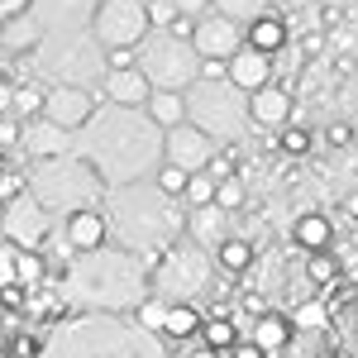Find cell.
I'll return each mask as SVG.
<instances>
[{
    "instance_id": "6da1fadb",
    "label": "cell",
    "mask_w": 358,
    "mask_h": 358,
    "mask_svg": "<svg viewBox=\"0 0 358 358\" xmlns=\"http://www.w3.org/2000/svg\"><path fill=\"white\" fill-rule=\"evenodd\" d=\"M72 153L96 167L106 187L143 182L163 163V124L143 106H101L82 129H72Z\"/></svg>"
},
{
    "instance_id": "7a4b0ae2",
    "label": "cell",
    "mask_w": 358,
    "mask_h": 358,
    "mask_svg": "<svg viewBox=\"0 0 358 358\" xmlns=\"http://www.w3.org/2000/svg\"><path fill=\"white\" fill-rule=\"evenodd\" d=\"M57 296L72 310H134L148 296V263L120 244H96L67 258V273L57 282Z\"/></svg>"
},
{
    "instance_id": "3957f363",
    "label": "cell",
    "mask_w": 358,
    "mask_h": 358,
    "mask_svg": "<svg viewBox=\"0 0 358 358\" xmlns=\"http://www.w3.org/2000/svg\"><path fill=\"white\" fill-rule=\"evenodd\" d=\"M101 215H106V229H110V244L138 253L143 263L158 258L172 239L187 234L182 201L158 192L148 177H143V182H124V187H106Z\"/></svg>"
},
{
    "instance_id": "277c9868",
    "label": "cell",
    "mask_w": 358,
    "mask_h": 358,
    "mask_svg": "<svg viewBox=\"0 0 358 358\" xmlns=\"http://www.w3.org/2000/svg\"><path fill=\"white\" fill-rule=\"evenodd\" d=\"M38 358H167V344L120 310H86L53 325Z\"/></svg>"
},
{
    "instance_id": "5b68a950",
    "label": "cell",
    "mask_w": 358,
    "mask_h": 358,
    "mask_svg": "<svg viewBox=\"0 0 358 358\" xmlns=\"http://www.w3.org/2000/svg\"><path fill=\"white\" fill-rule=\"evenodd\" d=\"M29 53H34V72L53 86H96L106 72V48L91 34V24L48 29V34H38V43Z\"/></svg>"
},
{
    "instance_id": "8992f818",
    "label": "cell",
    "mask_w": 358,
    "mask_h": 358,
    "mask_svg": "<svg viewBox=\"0 0 358 358\" xmlns=\"http://www.w3.org/2000/svg\"><path fill=\"white\" fill-rule=\"evenodd\" d=\"M29 192L43 201V210L62 220L82 206H101L106 201V182L96 177V167L77 158V153H57V158H38V167L29 172Z\"/></svg>"
},
{
    "instance_id": "52a82bcc",
    "label": "cell",
    "mask_w": 358,
    "mask_h": 358,
    "mask_svg": "<svg viewBox=\"0 0 358 358\" xmlns=\"http://www.w3.org/2000/svg\"><path fill=\"white\" fill-rule=\"evenodd\" d=\"M210 277H215V253L187 234L172 239L158 258H148V292H158L163 301H196L201 292H210Z\"/></svg>"
},
{
    "instance_id": "ba28073f",
    "label": "cell",
    "mask_w": 358,
    "mask_h": 358,
    "mask_svg": "<svg viewBox=\"0 0 358 358\" xmlns=\"http://www.w3.org/2000/svg\"><path fill=\"white\" fill-rule=\"evenodd\" d=\"M187 120L196 129H206L215 143H234L248 129V91L234 86L229 77H220V82L196 77L187 86Z\"/></svg>"
},
{
    "instance_id": "9c48e42d",
    "label": "cell",
    "mask_w": 358,
    "mask_h": 358,
    "mask_svg": "<svg viewBox=\"0 0 358 358\" xmlns=\"http://www.w3.org/2000/svg\"><path fill=\"white\" fill-rule=\"evenodd\" d=\"M134 62L153 91H187L201 77V53L192 38H172L167 29H148L134 43Z\"/></svg>"
},
{
    "instance_id": "30bf717a",
    "label": "cell",
    "mask_w": 358,
    "mask_h": 358,
    "mask_svg": "<svg viewBox=\"0 0 358 358\" xmlns=\"http://www.w3.org/2000/svg\"><path fill=\"white\" fill-rule=\"evenodd\" d=\"M91 34L101 38V48H134L148 34V5L143 0H101L91 15Z\"/></svg>"
},
{
    "instance_id": "8fae6325",
    "label": "cell",
    "mask_w": 358,
    "mask_h": 358,
    "mask_svg": "<svg viewBox=\"0 0 358 358\" xmlns=\"http://www.w3.org/2000/svg\"><path fill=\"white\" fill-rule=\"evenodd\" d=\"M0 229H5V239L15 248H43L48 229H53V215L43 210V201L34 192H20V196H10V206L0 215Z\"/></svg>"
},
{
    "instance_id": "7c38bea8",
    "label": "cell",
    "mask_w": 358,
    "mask_h": 358,
    "mask_svg": "<svg viewBox=\"0 0 358 358\" xmlns=\"http://www.w3.org/2000/svg\"><path fill=\"white\" fill-rule=\"evenodd\" d=\"M215 148L220 143L206 134V129H196L192 120L163 129V163H177V167H187V172H206V163L215 158Z\"/></svg>"
},
{
    "instance_id": "4fadbf2b",
    "label": "cell",
    "mask_w": 358,
    "mask_h": 358,
    "mask_svg": "<svg viewBox=\"0 0 358 358\" xmlns=\"http://www.w3.org/2000/svg\"><path fill=\"white\" fill-rule=\"evenodd\" d=\"M101 106H106V96L91 91V86H53L43 96V120H53L62 129H82Z\"/></svg>"
},
{
    "instance_id": "5bb4252c",
    "label": "cell",
    "mask_w": 358,
    "mask_h": 358,
    "mask_svg": "<svg viewBox=\"0 0 358 358\" xmlns=\"http://www.w3.org/2000/svg\"><path fill=\"white\" fill-rule=\"evenodd\" d=\"M192 48L201 57H229L234 48H244V24H234V20H224V15H201L192 29Z\"/></svg>"
},
{
    "instance_id": "9a60e30c",
    "label": "cell",
    "mask_w": 358,
    "mask_h": 358,
    "mask_svg": "<svg viewBox=\"0 0 358 358\" xmlns=\"http://www.w3.org/2000/svg\"><path fill=\"white\" fill-rule=\"evenodd\" d=\"M101 0H29V20L38 24V34L48 29H86Z\"/></svg>"
},
{
    "instance_id": "2e32d148",
    "label": "cell",
    "mask_w": 358,
    "mask_h": 358,
    "mask_svg": "<svg viewBox=\"0 0 358 358\" xmlns=\"http://www.w3.org/2000/svg\"><path fill=\"white\" fill-rule=\"evenodd\" d=\"M248 124L253 129H282V124H292V91L273 86V82L248 91Z\"/></svg>"
},
{
    "instance_id": "e0dca14e",
    "label": "cell",
    "mask_w": 358,
    "mask_h": 358,
    "mask_svg": "<svg viewBox=\"0 0 358 358\" xmlns=\"http://www.w3.org/2000/svg\"><path fill=\"white\" fill-rule=\"evenodd\" d=\"M20 148L29 158H57V153H72V129H62L53 120H20Z\"/></svg>"
},
{
    "instance_id": "ac0fdd59",
    "label": "cell",
    "mask_w": 358,
    "mask_h": 358,
    "mask_svg": "<svg viewBox=\"0 0 358 358\" xmlns=\"http://www.w3.org/2000/svg\"><path fill=\"white\" fill-rule=\"evenodd\" d=\"M101 96L110 101V106H143L148 96H153V86H148V77L134 67H106L101 72Z\"/></svg>"
},
{
    "instance_id": "d6986e66",
    "label": "cell",
    "mask_w": 358,
    "mask_h": 358,
    "mask_svg": "<svg viewBox=\"0 0 358 358\" xmlns=\"http://www.w3.org/2000/svg\"><path fill=\"white\" fill-rule=\"evenodd\" d=\"M229 82L244 86V91H258L263 82H273V53H263V48H234L229 53Z\"/></svg>"
},
{
    "instance_id": "ffe728a7",
    "label": "cell",
    "mask_w": 358,
    "mask_h": 358,
    "mask_svg": "<svg viewBox=\"0 0 358 358\" xmlns=\"http://www.w3.org/2000/svg\"><path fill=\"white\" fill-rule=\"evenodd\" d=\"M62 234L72 239V248L82 253V248H96L110 239V229H106V215H101V206H82V210H72V215H62Z\"/></svg>"
},
{
    "instance_id": "44dd1931",
    "label": "cell",
    "mask_w": 358,
    "mask_h": 358,
    "mask_svg": "<svg viewBox=\"0 0 358 358\" xmlns=\"http://www.w3.org/2000/svg\"><path fill=\"white\" fill-rule=\"evenodd\" d=\"M187 234H192L201 248H210V253H215V244L229 239V210H220L215 201H210V206H196L192 215H187Z\"/></svg>"
},
{
    "instance_id": "7402d4cb",
    "label": "cell",
    "mask_w": 358,
    "mask_h": 358,
    "mask_svg": "<svg viewBox=\"0 0 358 358\" xmlns=\"http://www.w3.org/2000/svg\"><path fill=\"white\" fill-rule=\"evenodd\" d=\"M248 339H253L263 354H282V349L292 344V320H287V315H277V310H263V315H253Z\"/></svg>"
},
{
    "instance_id": "603a6c76",
    "label": "cell",
    "mask_w": 358,
    "mask_h": 358,
    "mask_svg": "<svg viewBox=\"0 0 358 358\" xmlns=\"http://www.w3.org/2000/svg\"><path fill=\"white\" fill-rule=\"evenodd\" d=\"M244 43L277 57L282 48H287V24H282L273 10H268V15H258V20H248V24H244Z\"/></svg>"
},
{
    "instance_id": "cb8c5ba5",
    "label": "cell",
    "mask_w": 358,
    "mask_h": 358,
    "mask_svg": "<svg viewBox=\"0 0 358 358\" xmlns=\"http://www.w3.org/2000/svg\"><path fill=\"white\" fill-rule=\"evenodd\" d=\"M143 110L153 115V124L172 129V124L187 120V91H153V96L143 101Z\"/></svg>"
},
{
    "instance_id": "d4e9b609",
    "label": "cell",
    "mask_w": 358,
    "mask_h": 358,
    "mask_svg": "<svg viewBox=\"0 0 358 358\" xmlns=\"http://www.w3.org/2000/svg\"><path fill=\"white\" fill-rule=\"evenodd\" d=\"M215 263H220L224 273H248V268H253V244L229 234V239H220V244H215Z\"/></svg>"
},
{
    "instance_id": "484cf974",
    "label": "cell",
    "mask_w": 358,
    "mask_h": 358,
    "mask_svg": "<svg viewBox=\"0 0 358 358\" xmlns=\"http://www.w3.org/2000/svg\"><path fill=\"white\" fill-rule=\"evenodd\" d=\"M292 239L315 253V248H330L334 229H330V220H325V215H301V220H296V229H292Z\"/></svg>"
},
{
    "instance_id": "4316f807",
    "label": "cell",
    "mask_w": 358,
    "mask_h": 358,
    "mask_svg": "<svg viewBox=\"0 0 358 358\" xmlns=\"http://www.w3.org/2000/svg\"><path fill=\"white\" fill-rule=\"evenodd\" d=\"M206 10H215V15L234 20V24H248V20L268 15V10H273V0H206Z\"/></svg>"
},
{
    "instance_id": "83f0119b",
    "label": "cell",
    "mask_w": 358,
    "mask_h": 358,
    "mask_svg": "<svg viewBox=\"0 0 358 358\" xmlns=\"http://www.w3.org/2000/svg\"><path fill=\"white\" fill-rule=\"evenodd\" d=\"M201 330V315H196L192 301H167V320H163V334L172 339H187V334Z\"/></svg>"
},
{
    "instance_id": "f1b7e54d",
    "label": "cell",
    "mask_w": 358,
    "mask_h": 358,
    "mask_svg": "<svg viewBox=\"0 0 358 358\" xmlns=\"http://www.w3.org/2000/svg\"><path fill=\"white\" fill-rule=\"evenodd\" d=\"M201 334H206V349H229L234 339H239V325H234V315H210V320H201Z\"/></svg>"
},
{
    "instance_id": "f546056e",
    "label": "cell",
    "mask_w": 358,
    "mask_h": 358,
    "mask_svg": "<svg viewBox=\"0 0 358 358\" xmlns=\"http://www.w3.org/2000/svg\"><path fill=\"white\" fill-rule=\"evenodd\" d=\"M15 282L20 287H38L43 282V253L38 248H15Z\"/></svg>"
},
{
    "instance_id": "4dcf8cb0",
    "label": "cell",
    "mask_w": 358,
    "mask_h": 358,
    "mask_svg": "<svg viewBox=\"0 0 358 358\" xmlns=\"http://www.w3.org/2000/svg\"><path fill=\"white\" fill-rule=\"evenodd\" d=\"M306 277H310L315 287H330V282H339V258H334L330 248H315V253H310V263H306Z\"/></svg>"
},
{
    "instance_id": "1f68e13d",
    "label": "cell",
    "mask_w": 358,
    "mask_h": 358,
    "mask_svg": "<svg viewBox=\"0 0 358 358\" xmlns=\"http://www.w3.org/2000/svg\"><path fill=\"white\" fill-rule=\"evenodd\" d=\"M10 115H15V120L43 115V91H38V86H15V91H10Z\"/></svg>"
},
{
    "instance_id": "d6a6232c",
    "label": "cell",
    "mask_w": 358,
    "mask_h": 358,
    "mask_svg": "<svg viewBox=\"0 0 358 358\" xmlns=\"http://www.w3.org/2000/svg\"><path fill=\"white\" fill-rule=\"evenodd\" d=\"M134 320L143 325V330H153V334H163V320H167V301L158 296V292H148L143 301L134 306Z\"/></svg>"
},
{
    "instance_id": "836d02e7",
    "label": "cell",
    "mask_w": 358,
    "mask_h": 358,
    "mask_svg": "<svg viewBox=\"0 0 358 358\" xmlns=\"http://www.w3.org/2000/svg\"><path fill=\"white\" fill-rule=\"evenodd\" d=\"M244 201H248L244 177H220V182H215V206H220V210L234 215V210H244Z\"/></svg>"
},
{
    "instance_id": "e575fe53",
    "label": "cell",
    "mask_w": 358,
    "mask_h": 358,
    "mask_svg": "<svg viewBox=\"0 0 358 358\" xmlns=\"http://www.w3.org/2000/svg\"><path fill=\"white\" fill-rule=\"evenodd\" d=\"M187 177H192V172L177 167V163H158L153 167V187L167 192V196H177V201H182V192H187Z\"/></svg>"
},
{
    "instance_id": "d590c367",
    "label": "cell",
    "mask_w": 358,
    "mask_h": 358,
    "mask_svg": "<svg viewBox=\"0 0 358 358\" xmlns=\"http://www.w3.org/2000/svg\"><path fill=\"white\" fill-rule=\"evenodd\" d=\"M210 201H215V177H210V172H192V177H187V192H182V206H210Z\"/></svg>"
},
{
    "instance_id": "8d00e7d4",
    "label": "cell",
    "mask_w": 358,
    "mask_h": 358,
    "mask_svg": "<svg viewBox=\"0 0 358 358\" xmlns=\"http://www.w3.org/2000/svg\"><path fill=\"white\" fill-rule=\"evenodd\" d=\"M325 325H330V310L320 301H306L301 310L292 315V330H325Z\"/></svg>"
},
{
    "instance_id": "74e56055",
    "label": "cell",
    "mask_w": 358,
    "mask_h": 358,
    "mask_svg": "<svg viewBox=\"0 0 358 358\" xmlns=\"http://www.w3.org/2000/svg\"><path fill=\"white\" fill-rule=\"evenodd\" d=\"M143 5H148V29H167V24H172V15H177L172 0H143Z\"/></svg>"
},
{
    "instance_id": "f35d334b",
    "label": "cell",
    "mask_w": 358,
    "mask_h": 358,
    "mask_svg": "<svg viewBox=\"0 0 358 358\" xmlns=\"http://www.w3.org/2000/svg\"><path fill=\"white\" fill-rule=\"evenodd\" d=\"M306 148H310V134H306V129H287V124H282V153H306Z\"/></svg>"
},
{
    "instance_id": "ab89813d",
    "label": "cell",
    "mask_w": 358,
    "mask_h": 358,
    "mask_svg": "<svg viewBox=\"0 0 358 358\" xmlns=\"http://www.w3.org/2000/svg\"><path fill=\"white\" fill-rule=\"evenodd\" d=\"M201 77H206V82L229 77V57H201Z\"/></svg>"
},
{
    "instance_id": "60d3db41",
    "label": "cell",
    "mask_w": 358,
    "mask_h": 358,
    "mask_svg": "<svg viewBox=\"0 0 358 358\" xmlns=\"http://www.w3.org/2000/svg\"><path fill=\"white\" fill-rule=\"evenodd\" d=\"M15 143H20V120L5 110L0 115V148H15Z\"/></svg>"
},
{
    "instance_id": "b9f144b4",
    "label": "cell",
    "mask_w": 358,
    "mask_h": 358,
    "mask_svg": "<svg viewBox=\"0 0 358 358\" xmlns=\"http://www.w3.org/2000/svg\"><path fill=\"white\" fill-rule=\"evenodd\" d=\"M192 29H196V20L187 15V10H177L172 24H167V34H172V38H192Z\"/></svg>"
},
{
    "instance_id": "7bdbcfd3",
    "label": "cell",
    "mask_w": 358,
    "mask_h": 358,
    "mask_svg": "<svg viewBox=\"0 0 358 358\" xmlns=\"http://www.w3.org/2000/svg\"><path fill=\"white\" fill-rule=\"evenodd\" d=\"M224 354H229V358H268L263 349H258V344H253V339H234Z\"/></svg>"
},
{
    "instance_id": "ee69618b",
    "label": "cell",
    "mask_w": 358,
    "mask_h": 358,
    "mask_svg": "<svg viewBox=\"0 0 358 358\" xmlns=\"http://www.w3.org/2000/svg\"><path fill=\"white\" fill-rule=\"evenodd\" d=\"M106 67H134V48H106Z\"/></svg>"
},
{
    "instance_id": "f6af8a7d",
    "label": "cell",
    "mask_w": 358,
    "mask_h": 358,
    "mask_svg": "<svg viewBox=\"0 0 358 358\" xmlns=\"http://www.w3.org/2000/svg\"><path fill=\"white\" fill-rule=\"evenodd\" d=\"M206 172H210V177H215V182H220V177H234V163H229V158H220V153H215V158H210V163H206Z\"/></svg>"
},
{
    "instance_id": "bcb514c9",
    "label": "cell",
    "mask_w": 358,
    "mask_h": 358,
    "mask_svg": "<svg viewBox=\"0 0 358 358\" xmlns=\"http://www.w3.org/2000/svg\"><path fill=\"white\" fill-rule=\"evenodd\" d=\"M10 282H15V248L0 253V287H10Z\"/></svg>"
},
{
    "instance_id": "7dc6e473",
    "label": "cell",
    "mask_w": 358,
    "mask_h": 358,
    "mask_svg": "<svg viewBox=\"0 0 358 358\" xmlns=\"http://www.w3.org/2000/svg\"><path fill=\"white\" fill-rule=\"evenodd\" d=\"M29 0H0V24H5V20H10V15H20V10H24Z\"/></svg>"
},
{
    "instance_id": "c3c4849f",
    "label": "cell",
    "mask_w": 358,
    "mask_h": 358,
    "mask_svg": "<svg viewBox=\"0 0 358 358\" xmlns=\"http://www.w3.org/2000/svg\"><path fill=\"white\" fill-rule=\"evenodd\" d=\"M349 134H354L349 124H330V143H334V148H339V143H349Z\"/></svg>"
},
{
    "instance_id": "681fc988",
    "label": "cell",
    "mask_w": 358,
    "mask_h": 358,
    "mask_svg": "<svg viewBox=\"0 0 358 358\" xmlns=\"http://www.w3.org/2000/svg\"><path fill=\"white\" fill-rule=\"evenodd\" d=\"M10 91H15V86H10V82H5V77H0V115L10 110Z\"/></svg>"
},
{
    "instance_id": "f907efd6",
    "label": "cell",
    "mask_w": 358,
    "mask_h": 358,
    "mask_svg": "<svg viewBox=\"0 0 358 358\" xmlns=\"http://www.w3.org/2000/svg\"><path fill=\"white\" fill-rule=\"evenodd\" d=\"M187 358H224L220 349H196V354H187Z\"/></svg>"
},
{
    "instance_id": "816d5d0a",
    "label": "cell",
    "mask_w": 358,
    "mask_h": 358,
    "mask_svg": "<svg viewBox=\"0 0 358 358\" xmlns=\"http://www.w3.org/2000/svg\"><path fill=\"white\" fill-rule=\"evenodd\" d=\"M349 215H354V220H358V192L349 196Z\"/></svg>"
}]
</instances>
